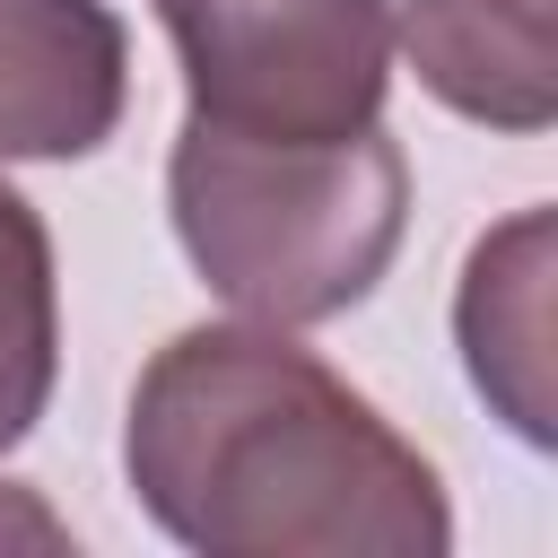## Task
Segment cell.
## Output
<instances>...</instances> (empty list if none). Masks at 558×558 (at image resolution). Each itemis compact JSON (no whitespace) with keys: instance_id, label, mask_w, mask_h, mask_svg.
<instances>
[{"instance_id":"cell-7","label":"cell","mask_w":558,"mask_h":558,"mask_svg":"<svg viewBox=\"0 0 558 558\" xmlns=\"http://www.w3.org/2000/svg\"><path fill=\"white\" fill-rule=\"evenodd\" d=\"M61 375V288L52 235L17 183H0V453L35 436Z\"/></svg>"},{"instance_id":"cell-6","label":"cell","mask_w":558,"mask_h":558,"mask_svg":"<svg viewBox=\"0 0 558 558\" xmlns=\"http://www.w3.org/2000/svg\"><path fill=\"white\" fill-rule=\"evenodd\" d=\"M392 44L418 87L488 131L558 122V0H401Z\"/></svg>"},{"instance_id":"cell-5","label":"cell","mask_w":558,"mask_h":558,"mask_svg":"<svg viewBox=\"0 0 558 558\" xmlns=\"http://www.w3.org/2000/svg\"><path fill=\"white\" fill-rule=\"evenodd\" d=\"M549 279H558V227L549 209H514L506 227H488L462 262V296H453V340L471 384L488 392V410L523 436L549 445L558 436V401H549Z\"/></svg>"},{"instance_id":"cell-1","label":"cell","mask_w":558,"mask_h":558,"mask_svg":"<svg viewBox=\"0 0 558 558\" xmlns=\"http://www.w3.org/2000/svg\"><path fill=\"white\" fill-rule=\"evenodd\" d=\"M140 506L209 558H445L436 462L279 323L174 331L122 418Z\"/></svg>"},{"instance_id":"cell-8","label":"cell","mask_w":558,"mask_h":558,"mask_svg":"<svg viewBox=\"0 0 558 558\" xmlns=\"http://www.w3.org/2000/svg\"><path fill=\"white\" fill-rule=\"evenodd\" d=\"M9 541H35V549H70V532H61V523H52V514H44L26 488H0V549H9Z\"/></svg>"},{"instance_id":"cell-3","label":"cell","mask_w":558,"mask_h":558,"mask_svg":"<svg viewBox=\"0 0 558 558\" xmlns=\"http://www.w3.org/2000/svg\"><path fill=\"white\" fill-rule=\"evenodd\" d=\"M192 122L253 140H349L384 122L392 9L384 0H157Z\"/></svg>"},{"instance_id":"cell-4","label":"cell","mask_w":558,"mask_h":558,"mask_svg":"<svg viewBox=\"0 0 558 558\" xmlns=\"http://www.w3.org/2000/svg\"><path fill=\"white\" fill-rule=\"evenodd\" d=\"M131 105V35L105 0H0V157H96Z\"/></svg>"},{"instance_id":"cell-2","label":"cell","mask_w":558,"mask_h":558,"mask_svg":"<svg viewBox=\"0 0 558 558\" xmlns=\"http://www.w3.org/2000/svg\"><path fill=\"white\" fill-rule=\"evenodd\" d=\"M166 209L192 270L253 323H331L375 296L410 227V157L401 140H253L192 122L166 157Z\"/></svg>"}]
</instances>
